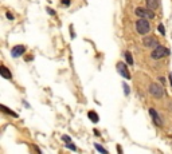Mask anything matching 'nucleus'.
I'll return each instance as SVG.
<instances>
[{"label":"nucleus","instance_id":"obj_22","mask_svg":"<svg viewBox=\"0 0 172 154\" xmlns=\"http://www.w3.org/2000/svg\"><path fill=\"white\" fill-rule=\"evenodd\" d=\"M70 1H71V0H62V4L67 7V6H70Z\"/></svg>","mask_w":172,"mask_h":154},{"label":"nucleus","instance_id":"obj_2","mask_svg":"<svg viewBox=\"0 0 172 154\" xmlns=\"http://www.w3.org/2000/svg\"><path fill=\"white\" fill-rule=\"evenodd\" d=\"M169 54H171V51H169L167 47H164V46H159L157 48H155L151 52V58L152 59H162V58H164V56H168Z\"/></svg>","mask_w":172,"mask_h":154},{"label":"nucleus","instance_id":"obj_5","mask_svg":"<svg viewBox=\"0 0 172 154\" xmlns=\"http://www.w3.org/2000/svg\"><path fill=\"white\" fill-rule=\"evenodd\" d=\"M143 44L145 46V47H148V48H157L159 46V40L156 38H155V36H147V38H144L143 39Z\"/></svg>","mask_w":172,"mask_h":154},{"label":"nucleus","instance_id":"obj_20","mask_svg":"<svg viewBox=\"0 0 172 154\" xmlns=\"http://www.w3.org/2000/svg\"><path fill=\"white\" fill-rule=\"evenodd\" d=\"M47 12H49L50 15H53V16H55V15H56V12H55V11H53L51 8H47Z\"/></svg>","mask_w":172,"mask_h":154},{"label":"nucleus","instance_id":"obj_11","mask_svg":"<svg viewBox=\"0 0 172 154\" xmlns=\"http://www.w3.org/2000/svg\"><path fill=\"white\" fill-rule=\"evenodd\" d=\"M0 109H1V111H3V113H6L7 115H11V117H14V118H18V117H19L18 114H16V113H15V111H12V110H10L8 107H6L4 105H1V106H0Z\"/></svg>","mask_w":172,"mask_h":154},{"label":"nucleus","instance_id":"obj_8","mask_svg":"<svg viewBox=\"0 0 172 154\" xmlns=\"http://www.w3.org/2000/svg\"><path fill=\"white\" fill-rule=\"evenodd\" d=\"M149 115L152 117V119H153V122H155L156 126H159V127L163 126V119H162V117L159 115V113L156 111V110H155V109H149Z\"/></svg>","mask_w":172,"mask_h":154},{"label":"nucleus","instance_id":"obj_9","mask_svg":"<svg viewBox=\"0 0 172 154\" xmlns=\"http://www.w3.org/2000/svg\"><path fill=\"white\" fill-rule=\"evenodd\" d=\"M145 3H147L148 10H151V11L157 10L160 7V0H147Z\"/></svg>","mask_w":172,"mask_h":154},{"label":"nucleus","instance_id":"obj_25","mask_svg":"<svg viewBox=\"0 0 172 154\" xmlns=\"http://www.w3.org/2000/svg\"><path fill=\"white\" fill-rule=\"evenodd\" d=\"M169 82H171V86H172V73H169Z\"/></svg>","mask_w":172,"mask_h":154},{"label":"nucleus","instance_id":"obj_21","mask_svg":"<svg viewBox=\"0 0 172 154\" xmlns=\"http://www.w3.org/2000/svg\"><path fill=\"white\" fill-rule=\"evenodd\" d=\"M117 153H118V154H124L123 149H121V145H117Z\"/></svg>","mask_w":172,"mask_h":154},{"label":"nucleus","instance_id":"obj_4","mask_svg":"<svg viewBox=\"0 0 172 154\" xmlns=\"http://www.w3.org/2000/svg\"><path fill=\"white\" fill-rule=\"evenodd\" d=\"M134 14L139 16L140 19H147V20H149V19H155V11H151L148 10V8H136L134 10Z\"/></svg>","mask_w":172,"mask_h":154},{"label":"nucleus","instance_id":"obj_3","mask_svg":"<svg viewBox=\"0 0 172 154\" xmlns=\"http://www.w3.org/2000/svg\"><path fill=\"white\" fill-rule=\"evenodd\" d=\"M148 91H149V94L155 98H163L164 97V88L157 83H151L149 84V87H148Z\"/></svg>","mask_w":172,"mask_h":154},{"label":"nucleus","instance_id":"obj_10","mask_svg":"<svg viewBox=\"0 0 172 154\" xmlns=\"http://www.w3.org/2000/svg\"><path fill=\"white\" fill-rule=\"evenodd\" d=\"M0 75H1L3 78H6V79H12V74H11V71L8 70L4 64L0 66Z\"/></svg>","mask_w":172,"mask_h":154},{"label":"nucleus","instance_id":"obj_13","mask_svg":"<svg viewBox=\"0 0 172 154\" xmlns=\"http://www.w3.org/2000/svg\"><path fill=\"white\" fill-rule=\"evenodd\" d=\"M124 56H125V60H127V63L132 66V64H133V56H132V54H130L129 51H125V52H124Z\"/></svg>","mask_w":172,"mask_h":154},{"label":"nucleus","instance_id":"obj_7","mask_svg":"<svg viewBox=\"0 0 172 154\" xmlns=\"http://www.w3.org/2000/svg\"><path fill=\"white\" fill-rule=\"evenodd\" d=\"M24 52H26V47L24 46H22V44L14 46L12 50H11V55L14 56V58H19V56H22Z\"/></svg>","mask_w":172,"mask_h":154},{"label":"nucleus","instance_id":"obj_14","mask_svg":"<svg viewBox=\"0 0 172 154\" xmlns=\"http://www.w3.org/2000/svg\"><path fill=\"white\" fill-rule=\"evenodd\" d=\"M94 147H95V150L100 151L101 154H109V153H108V150L102 147V145H100V144H94Z\"/></svg>","mask_w":172,"mask_h":154},{"label":"nucleus","instance_id":"obj_17","mask_svg":"<svg viewBox=\"0 0 172 154\" xmlns=\"http://www.w3.org/2000/svg\"><path fill=\"white\" fill-rule=\"evenodd\" d=\"M66 147H67V149H70V150H73V151H77L78 150L77 146H75L74 144H71V142H70V144H66Z\"/></svg>","mask_w":172,"mask_h":154},{"label":"nucleus","instance_id":"obj_18","mask_svg":"<svg viewBox=\"0 0 172 154\" xmlns=\"http://www.w3.org/2000/svg\"><path fill=\"white\" fill-rule=\"evenodd\" d=\"M62 139H63L66 144H70V142H71V139H70V137H69V135H62Z\"/></svg>","mask_w":172,"mask_h":154},{"label":"nucleus","instance_id":"obj_24","mask_svg":"<svg viewBox=\"0 0 172 154\" xmlns=\"http://www.w3.org/2000/svg\"><path fill=\"white\" fill-rule=\"evenodd\" d=\"M159 81L162 82V83H165V79H164V78H163V77H160V78H159Z\"/></svg>","mask_w":172,"mask_h":154},{"label":"nucleus","instance_id":"obj_1","mask_svg":"<svg viewBox=\"0 0 172 154\" xmlns=\"http://www.w3.org/2000/svg\"><path fill=\"white\" fill-rule=\"evenodd\" d=\"M136 31L140 34V35H147L148 32L151 31V24L147 19H139L136 21Z\"/></svg>","mask_w":172,"mask_h":154},{"label":"nucleus","instance_id":"obj_15","mask_svg":"<svg viewBox=\"0 0 172 154\" xmlns=\"http://www.w3.org/2000/svg\"><path fill=\"white\" fill-rule=\"evenodd\" d=\"M123 87H124V95H125V97H128V95H129V93H130L129 86H128L127 83H124V84H123Z\"/></svg>","mask_w":172,"mask_h":154},{"label":"nucleus","instance_id":"obj_19","mask_svg":"<svg viewBox=\"0 0 172 154\" xmlns=\"http://www.w3.org/2000/svg\"><path fill=\"white\" fill-rule=\"evenodd\" d=\"M6 15H7V19H8V20H14V15H12V14H11V12H7V14H6Z\"/></svg>","mask_w":172,"mask_h":154},{"label":"nucleus","instance_id":"obj_16","mask_svg":"<svg viewBox=\"0 0 172 154\" xmlns=\"http://www.w3.org/2000/svg\"><path fill=\"white\" fill-rule=\"evenodd\" d=\"M157 31H159V32H160V34H162V35H163V36H164V35H165V28H164V26H163V24H162V23H160V24H159V26H157Z\"/></svg>","mask_w":172,"mask_h":154},{"label":"nucleus","instance_id":"obj_23","mask_svg":"<svg viewBox=\"0 0 172 154\" xmlns=\"http://www.w3.org/2000/svg\"><path fill=\"white\" fill-rule=\"evenodd\" d=\"M94 134H95V135H97V137H100V134H101V133H100V131H98V130H97V129H94Z\"/></svg>","mask_w":172,"mask_h":154},{"label":"nucleus","instance_id":"obj_12","mask_svg":"<svg viewBox=\"0 0 172 154\" xmlns=\"http://www.w3.org/2000/svg\"><path fill=\"white\" fill-rule=\"evenodd\" d=\"M88 117H89V119H90L93 123H98L100 117L97 115V113H95V111H89L88 113Z\"/></svg>","mask_w":172,"mask_h":154},{"label":"nucleus","instance_id":"obj_6","mask_svg":"<svg viewBox=\"0 0 172 154\" xmlns=\"http://www.w3.org/2000/svg\"><path fill=\"white\" fill-rule=\"evenodd\" d=\"M116 68H117V71H118V74L121 75V77H124L125 79H130V73L128 71V67L125 63L118 62V63L116 64Z\"/></svg>","mask_w":172,"mask_h":154}]
</instances>
